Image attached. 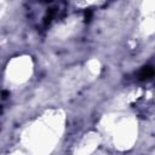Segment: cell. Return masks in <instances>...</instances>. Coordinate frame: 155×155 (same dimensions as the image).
Returning a JSON list of instances; mask_svg holds the SVG:
<instances>
[{"label": "cell", "instance_id": "cell-2", "mask_svg": "<svg viewBox=\"0 0 155 155\" xmlns=\"http://www.w3.org/2000/svg\"><path fill=\"white\" fill-rule=\"evenodd\" d=\"M104 128L119 150L130 149L137 140V120L132 116H111L104 121Z\"/></svg>", "mask_w": 155, "mask_h": 155}, {"label": "cell", "instance_id": "cell-3", "mask_svg": "<svg viewBox=\"0 0 155 155\" xmlns=\"http://www.w3.org/2000/svg\"><path fill=\"white\" fill-rule=\"evenodd\" d=\"M34 64L29 56H18L12 58L5 71V80L11 86H18L27 82L33 74Z\"/></svg>", "mask_w": 155, "mask_h": 155}, {"label": "cell", "instance_id": "cell-4", "mask_svg": "<svg viewBox=\"0 0 155 155\" xmlns=\"http://www.w3.org/2000/svg\"><path fill=\"white\" fill-rule=\"evenodd\" d=\"M99 143H101V136L96 132H90L78 144L75 154L76 155H90L98 148Z\"/></svg>", "mask_w": 155, "mask_h": 155}, {"label": "cell", "instance_id": "cell-5", "mask_svg": "<svg viewBox=\"0 0 155 155\" xmlns=\"http://www.w3.org/2000/svg\"><path fill=\"white\" fill-rule=\"evenodd\" d=\"M10 155H28V154H24V153H21V151H15V153H12Z\"/></svg>", "mask_w": 155, "mask_h": 155}, {"label": "cell", "instance_id": "cell-1", "mask_svg": "<svg viewBox=\"0 0 155 155\" xmlns=\"http://www.w3.org/2000/svg\"><path fill=\"white\" fill-rule=\"evenodd\" d=\"M64 114L51 110L31 122L22 133V143L30 155H50L62 137Z\"/></svg>", "mask_w": 155, "mask_h": 155}]
</instances>
